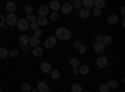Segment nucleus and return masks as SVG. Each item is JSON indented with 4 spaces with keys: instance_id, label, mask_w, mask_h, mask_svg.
Instances as JSON below:
<instances>
[{
    "instance_id": "f257e3e1",
    "label": "nucleus",
    "mask_w": 125,
    "mask_h": 92,
    "mask_svg": "<svg viewBox=\"0 0 125 92\" xmlns=\"http://www.w3.org/2000/svg\"><path fill=\"white\" fill-rule=\"evenodd\" d=\"M55 37L58 40H61V41H66V40H69L71 37V31L68 29V27H58L55 30Z\"/></svg>"
},
{
    "instance_id": "f03ea898",
    "label": "nucleus",
    "mask_w": 125,
    "mask_h": 92,
    "mask_svg": "<svg viewBox=\"0 0 125 92\" xmlns=\"http://www.w3.org/2000/svg\"><path fill=\"white\" fill-rule=\"evenodd\" d=\"M16 25H18V30H20V31H26L29 29V23L26 21V19H19Z\"/></svg>"
},
{
    "instance_id": "7ed1b4c3",
    "label": "nucleus",
    "mask_w": 125,
    "mask_h": 92,
    "mask_svg": "<svg viewBox=\"0 0 125 92\" xmlns=\"http://www.w3.org/2000/svg\"><path fill=\"white\" fill-rule=\"evenodd\" d=\"M56 42H58V39H56L55 36H50V37H48V39L45 40L44 46H45L46 49H53V47L56 45Z\"/></svg>"
},
{
    "instance_id": "20e7f679",
    "label": "nucleus",
    "mask_w": 125,
    "mask_h": 92,
    "mask_svg": "<svg viewBox=\"0 0 125 92\" xmlns=\"http://www.w3.org/2000/svg\"><path fill=\"white\" fill-rule=\"evenodd\" d=\"M5 23H8V25H11V26L16 25V23H18L16 15H15V14H9V15L5 17Z\"/></svg>"
},
{
    "instance_id": "39448f33",
    "label": "nucleus",
    "mask_w": 125,
    "mask_h": 92,
    "mask_svg": "<svg viewBox=\"0 0 125 92\" xmlns=\"http://www.w3.org/2000/svg\"><path fill=\"white\" fill-rule=\"evenodd\" d=\"M96 66H98L99 68H105V67L108 66V59H106L105 56L98 57V60H96Z\"/></svg>"
},
{
    "instance_id": "423d86ee",
    "label": "nucleus",
    "mask_w": 125,
    "mask_h": 92,
    "mask_svg": "<svg viewBox=\"0 0 125 92\" xmlns=\"http://www.w3.org/2000/svg\"><path fill=\"white\" fill-rule=\"evenodd\" d=\"M60 10L62 11V14H70L73 11V5L71 3H64L60 6Z\"/></svg>"
},
{
    "instance_id": "0eeeda50",
    "label": "nucleus",
    "mask_w": 125,
    "mask_h": 92,
    "mask_svg": "<svg viewBox=\"0 0 125 92\" xmlns=\"http://www.w3.org/2000/svg\"><path fill=\"white\" fill-rule=\"evenodd\" d=\"M36 90H38L39 92H49V86H48L46 82H44V81H40V82L38 84Z\"/></svg>"
},
{
    "instance_id": "6e6552de",
    "label": "nucleus",
    "mask_w": 125,
    "mask_h": 92,
    "mask_svg": "<svg viewBox=\"0 0 125 92\" xmlns=\"http://www.w3.org/2000/svg\"><path fill=\"white\" fill-rule=\"evenodd\" d=\"M60 6H61V4H60L59 1H56V0H53V1L50 3V5H49V9L53 10V13H58V10H60Z\"/></svg>"
},
{
    "instance_id": "1a4fd4ad",
    "label": "nucleus",
    "mask_w": 125,
    "mask_h": 92,
    "mask_svg": "<svg viewBox=\"0 0 125 92\" xmlns=\"http://www.w3.org/2000/svg\"><path fill=\"white\" fill-rule=\"evenodd\" d=\"M40 68H41V71H43L44 74H50L51 70H53V67H51V65L49 62H43L41 66H40Z\"/></svg>"
},
{
    "instance_id": "9d476101",
    "label": "nucleus",
    "mask_w": 125,
    "mask_h": 92,
    "mask_svg": "<svg viewBox=\"0 0 125 92\" xmlns=\"http://www.w3.org/2000/svg\"><path fill=\"white\" fill-rule=\"evenodd\" d=\"M6 11H9L10 14H14L16 11V4L14 1H9L6 4Z\"/></svg>"
},
{
    "instance_id": "9b49d317",
    "label": "nucleus",
    "mask_w": 125,
    "mask_h": 92,
    "mask_svg": "<svg viewBox=\"0 0 125 92\" xmlns=\"http://www.w3.org/2000/svg\"><path fill=\"white\" fill-rule=\"evenodd\" d=\"M78 72H80L81 75H88L90 72V67L88 65H80L78 67Z\"/></svg>"
},
{
    "instance_id": "f8f14e48",
    "label": "nucleus",
    "mask_w": 125,
    "mask_h": 92,
    "mask_svg": "<svg viewBox=\"0 0 125 92\" xmlns=\"http://www.w3.org/2000/svg\"><path fill=\"white\" fill-rule=\"evenodd\" d=\"M49 6L48 5H41L39 8V16H45L48 13H49Z\"/></svg>"
},
{
    "instance_id": "ddd939ff",
    "label": "nucleus",
    "mask_w": 125,
    "mask_h": 92,
    "mask_svg": "<svg viewBox=\"0 0 125 92\" xmlns=\"http://www.w3.org/2000/svg\"><path fill=\"white\" fill-rule=\"evenodd\" d=\"M105 5H106V3L104 0H94V6H95V9L101 10L103 8H105Z\"/></svg>"
},
{
    "instance_id": "4468645a",
    "label": "nucleus",
    "mask_w": 125,
    "mask_h": 92,
    "mask_svg": "<svg viewBox=\"0 0 125 92\" xmlns=\"http://www.w3.org/2000/svg\"><path fill=\"white\" fill-rule=\"evenodd\" d=\"M39 42H40V40L39 39H36V37H34V36H31L30 37V40H29V45H30V47H38L39 46Z\"/></svg>"
},
{
    "instance_id": "2eb2a0df",
    "label": "nucleus",
    "mask_w": 125,
    "mask_h": 92,
    "mask_svg": "<svg viewBox=\"0 0 125 92\" xmlns=\"http://www.w3.org/2000/svg\"><path fill=\"white\" fill-rule=\"evenodd\" d=\"M36 23L39 26H46L48 25V19L45 16H39L36 17Z\"/></svg>"
},
{
    "instance_id": "dca6fc26",
    "label": "nucleus",
    "mask_w": 125,
    "mask_h": 92,
    "mask_svg": "<svg viewBox=\"0 0 125 92\" xmlns=\"http://www.w3.org/2000/svg\"><path fill=\"white\" fill-rule=\"evenodd\" d=\"M89 15H90V13H89V9H80V11H79V17H81V19H88L89 17Z\"/></svg>"
},
{
    "instance_id": "f3484780",
    "label": "nucleus",
    "mask_w": 125,
    "mask_h": 92,
    "mask_svg": "<svg viewBox=\"0 0 125 92\" xmlns=\"http://www.w3.org/2000/svg\"><path fill=\"white\" fill-rule=\"evenodd\" d=\"M118 20H119V17H118V15H115V14H111V15L108 16V23L111 24V25H113V24H116Z\"/></svg>"
},
{
    "instance_id": "a211bd4d",
    "label": "nucleus",
    "mask_w": 125,
    "mask_h": 92,
    "mask_svg": "<svg viewBox=\"0 0 125 92\" xmlns=\"http://www.w3.org/2000/svg\"><path fill=\"white\" fill-rule=\"evenodd\" d=\"M106 85L109 86L110 90H115V88H118V86H119V84H118L116 80H109Z\"/></svg>"
},
{
    "instance_id": "6ab92c4d",
    "label": "nucleus",
    "mask_w": 125,
    "mask_h": 92,
    "mask_svg": "<svg viewBox=\"0 0 125 92\" xmlns=\"http://www.w3.org/2000/svg\"><path fill=\"white\" fill-rule=\"evenodd\" d=\"M70 66H71L73 68H78V67L80 66V61H79L76 57H73V59L70 60Z\"/></svg>"
},
{
    "instance_id": "aec40b11",
    "label": "nucleus",
    "mask_w": 125,
    "mask_h": 92,
    "mask_svg": "<svg viewBox=\"0 0 125 92\" xmlns=\"http://www.w3.org/2000/svg\"><path fill=\"white\" fill-rule=\"evenodd\" d=\"M29 40H30V37L28 35H21V36L19 37V41H20V44H21V45H28L29 44Z\"/></svg>"
},
{
    "instance_id": "412c9836",
    "label": "nucleus",
    "mask_w": 125,
    "mask_h": 92,
    "mask_svg": "<svg viewBox=\"0 0 125 92\" xmlns=\"http://www.w3.org/2000/svg\"><path fill=\"white\" fill-rule=\"evenodd\" d=\"M43 52H44V51H43V49H41V47H34L33 49V55L35 56V57H39V56H41V55H43Z\"/></svg>"
},
{
    "instance_id": "4be33fe9",
    "label": "nucleus",
    "mask_w": 125,
    "mask_h": 92,
    "mask_svg": "<svg viewBox=\"0 0 125 92\" xmlns=\"http://www.w3.org/2000/svg\"><path fill=\"white\" fill-rule=\"evenodd\" d=\"M111 41H113V39H111V36H103V40H101V44H103L104 46H106V45H110V44H111Z\"/></svg>"
},
{
    "instance_id": "5701e85b",
    "label": "nucleus",
    "mask_w": 125,
    "mask_h": 92,
    "mask_svg": "<svg viewBox=\"0 0 125 92\" xmlns=\"http://www.w3.org/2000/svg\"><path fill=\"white\" fill-rule=\"evenodd\" d=\"M104 49H105V46L101 42H95V45H94V51H96V52H101Z\"/></svg>"
},
{
    "instance_id": "b1692460",
    "label": "nucleus",
    "mask_w": 125,
    "mask_h": 92,
    "mask_svg": "<svg viewBox=\"0 0 125 92\" xmlns=\"http://www.w3.org/2000/svg\"><path fill=\"white\" fill-rule=\"evenodd\" d=\"M81 5H84L85 9H89V8L94 6V0H83V1H81Z\"/></svg>"
},
{
    "instance_id": "393cba45",
    "label": "nucleus",
    "mask_w": 125,
    "mask_h": 92,
    "mask_svg": "<svg viewBox=\"0 0 125 92\" xmlns=\"http://www.w3.org/2000/svg\"><path fill=\"white\" fill-rule=\"evenodd\" d=\"M71 91L73 92H83L84 90H83V87H81L80 84H74V85L71 86Z\"/></svg>"
},
{
    "instance_id": "a878e982",
    "label": "nucleus",
    "mask_w": 125,
    "mask_h": 92,
    "mask_svg": "<svg viewBox=\"0 0 125 92\" xmlns=\"http://www.w3.org/2000/svg\"><path fill=\"white\" fill-rule=\"evenodd\" d=\"M50 75H51V78H53V80H59V77H60L59 70H51Z\"/></svg>"
},
{
    "instance_id": "bb28decb",
    "label": "nucleus",
    "mask_w": 125,
    "mask_h": 92,
    "mask_svg": "<svg viewBox=\"0 0 125 92\" xmlns=\"http://www.w3.org/2000/svg\"><path fill=\"white\" fill-rule=\"evenodd\" d=\"M9 52H8V50L5 47H0V59H5L8 57Z\"/></svg>"
},
{
    "instance_id": "cd10ccee",
    "label": "nucleus",
    "mask_w": 125,
    "mask_h": 92,
    "mask_svg": "<svg viewBox=\"0 0 125 92\" xmlns=\"http://www.w3.org/2000/svg\"><path fill=\"white\" fill-rule=\"evenodd\" d=\"M26 21H28L29 24L35 23V21H36V16H35L34 14H29V15H28V17H26Z\"/></svg>"
},
{
    "instance_id": "c85d7f7f",
    "label": "nucleus",
    "mask_w": 125,
    "mask_h": 92,
    "mask_svg": "<svg viewBox=\"0 0 125 92\" xmlns=\"http://www.w3.org/2000/svg\"><path fill=\"white\" fill-rule=\"evenodd\" d=\"M99 90H100V92H109L110 91V88H109V86L106 84H101L100 87H99Z\"/></svg>"
},
{
    "instance_id": "c756f323",
    "label": "nucleus",
    "mask_w": 125,
    "mask_h": 92,
    "mask_svg": "<svg viewBox=\"0 0 125 92\" xmlns=\"http://www.w3.org/2000/svg\"><path fill=\"white\" fill-rule=\"evenodd\" d=\"M21 90H23L24 92H30V91H31V86H30L29 84H23V85H21Z\"/></svg>"
},
{
    "instance_id": "7c9ffc66",
    "label": "nucleus",
    "mask_w": 125,
    "mask_h": 92,
    "mask_svg": "<svg viewBox=\"0 0 125 92\" xmlns=\"http://www.w3.org/2000/svg\"><path fill=\"white\" fill-rule=\"evenodd\" d=\"M9 56L10 57H16L18 56V50L16 49H11L9 51Z\"/></svg>"
},
{
    "instance_id": "2f4dec72",
    "label": "nucleus",
    "mask_w": 125,
    "mask_h": 92,
    "mask_svg": "<svg viewBox=\"0 0 125 92\" xmlns=\"http://www.w3.org/2000/svg\"><path fill=\"white\" fill-rule=\"evenodd\" d=\"M29 29H31L33 31L38 30V29H39V25H38V23L35 21V23H33V24H29Z\"/></svg>"
},
{
    "instance_id": "473e14b6",
    "label": "nucleus",
    "mask_w": 125,
    "mask_h": 92,
    "mask_svg": "<svg viewBox=\"0 0 125 92\" xmlns=\"http://www.w3.org/2000/svg\"><path fill=\"white\" fill-rule=\"evenodd\" d=\"M51 20H53V21H58L59 20V13H51Z\"/></svg>"
},
{
    "instance_id": "72a5a7b5",
    "label": "nucleus",
    "mask_w": 125,
    "mask_h": 92,
    "mask_svg": "<svg viewBox=\"0 0 125 92\" xmlns=\"http://www.w3.org/2000/svg\"><path fill=\"white\" fill-rule=\"evenodd\" d=\"M41 35H43V31H41L40 29H38V30H35L34 31V37H36V39H39Z\"/></svg>"
},
{
    "instance_id": "f704fd0d",
    "label": "nucleus",
    "mask_w": 125,
    "mask_h": 92,
    "mask_svg": "<svg viewBox=\"0 0 125 92\" xmlns=\"http://www.w3.org/2000/svg\"><path fill=\"white\" fill-rule=\"evenodd\" d=\"M25 13L29 15V14H33V6L31 5H26L25 6Z\"/></svg>"
},
{
    "instance_id": "c9c22d12",
    "label": "nucleus",
    "mask_w": 125,
    "mask_h": 92,
    "mask_svg": "<svg viewBox=\"0 0 125 92\" xmlns=\"http://www.w3.org/2000/svg\"><path fill=\"white\" fill-rule=\"evenodd\" d=\"M71 5H73V8H75V9H80V8L83 6V5H81V1H78V0H76V1H74Z\"/></svg>"
},
{
    "instance_id": "e433bc0d",
    "label": "nucleus",
    "mask_w": 125,
    "mask_h": 92,
    "mask_svg": "<svg viewBox=\"0 0 125 92\" xmlns=\"http://www.w3.org/2000/svg\"><path fill=\"white\" fill-rule=\"evenodd\" d=\"M76 50L79 51L80 54H85V52H86V47H85L84 45H81V46H80V47H78Z\"/></svg>"
},
{
    "instance_id": "4c0bfd02",
    "label": "nucleus",
    "mask_w": 125,
    "mask_h": 92,
    "mask_svg": "<svg viewBox=\"0 0 125 92\" xmlns=\"http://www.w3.org/2000/svg\"><path fill=\"white\" fill-rule=\"evenodd\" d=\"M81 45H83V42H81V40H76V41H74V44H73V46H74L75 49L80 47Z\"/></svg>"
},
{
    "instance_id": "58836bf2",
    "label": "nucleus",
    "mask_w": 125,
    "mask_h": 92,
    "mask_svg": "<svg viewBox=\"0 0 125 92\" xmlns=\"http://www.w3.org/2000/svg\"><path fill=\"white\" fill-rule=\"evenodd\" d=\"M93 14H94V16H100V15H101V10H99V9H94Z\"/></svg>"
},
{
    "instance_id": "ea45409f",
    "label": "nucleus",
    "mask_w": 125,
    "mask_h": 92,
    "mask_svg": "<svg viewBox=\"0 0 125 92\" xmlns=\"http://www.w3.org/2000/svg\"><path fill=\"white\" fill-rule=\"evenodd\" d=\"M95 40H96V42H101L103 35H101V34H96V35H95Z\"/></svg>"
},
{
    "instance_id": "a19ab883",
    "label": "nucleus",
    "mask_w": 125,
    "mask_h": 92,
    "mask_svg": "<svg viewBox=\"0 0 125 92\" xmlns=\"http://www.w3.org/2000/svg\"><path fill=\"white\" fill-rule=\"evenodd\" d=\"M5 25V17L3 15H0V27Z\"/></svg>"
},
{
    "instance_id": "79ce46f5",
    "label": "nucleus",
    "mask_w": 125,
    "mask_h": 92,
    "mask_svg": "<svg viewBox=\"0 0 125 92\" xmlns=\"http://www.w3.org/2000/svg\"><path fill=\"white\" fill-rule=\"evenodd\" d=\"M30 45L28 44V45H23V51H24V52H28V51H30Z\"/></svg>"
},
{
    "instance_id": "37998d69",
    "label": "nucleus",
    "mask_w": 125,
    "mask_h": 92,
    "mask_svg": "<svg viewBox=\"0 0 125 92\" xmlns=\"http://www.w3.org/2000/svg\"><path fill=\"white\" fill-rule=\"evenodd\" d=\"M120 13H121V15H125V8H124V6H121V9H120Z\"/></svg>"
},
{
    "instance_id": "c03bdc74",
    "label": "nucleus",
    "mask_w": 125,
    "mask_h": 92,
    "mask_svg": "<svg viewBox=\"0 0 125 92\" xmlns=\"http://www.w3.org/2000/svg\"><path fill=\"white\" fill-rule=\"evenodd\" d=\"M83 92H90V91H83Z\"/></svg>"
},
{
    "instance_id": "a18cd8bd",
    "label": "nucleus",
    "mask_w": 125,
    "mask_h": 92,
    "mask_svg": "<svg viewBox=\"0 0 125 92\" xmlns=\"http://www.w3.org/2000/svg\"><path fill=\"white\" fill-rule=\"evenodd\" d=\"M60 92H66V91H60Z\"/></svg>"
},
{
    "instance_id": "49530a36",
    "label": "nucleus",
    "mask_w": 125,
    "mask_h": 92,
    "mask_svg": "<svg viewBox=\"0 0 125 92\" xmlns=\"http://www.w3.org/2000/svg\"><path fill=\"white\" fill-rule=\"evenodd\" d=\"M0 92H3V91H1V90H0Z\"/></svg>"
},
{
    "instance_id": "de8ad7c7",
    "label": "nucleus",
    "mask_w": 125,
    "mask_h": 92,
    "mask_svg": "<svg viewBox=\"0 0 125 92\" xmlns=\"http://www.w3.org/2000/svg\"><path fill=\"white\" fill-rule=\"evenodd\" d=\"M119 92H120V91H119Z\"/></svg>"
},
{
    "instance_id": "09e8293b",
    "label": "nucleus",
    "mask_w": 125,
    "mask_h": 92,
    "mask_svg": "<svg viewBox=\"0 0 125 92\" xmlns=\"http://www.w3.org/2000/svg\"><path fill=\"white\" fill-rule=\"evenodd\" d=\"M49 92H50V91H49Z\"/></svg>"
}]
</instances>
